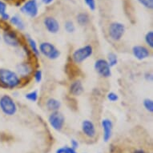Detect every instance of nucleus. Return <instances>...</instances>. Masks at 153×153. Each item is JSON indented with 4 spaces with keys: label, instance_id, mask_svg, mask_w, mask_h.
I'll return each mask as SVG.
<instances>
[{
    "label": "nucleus",
    "instance_id": "30",
    "mask_svg": "<svg viewBox=\"0 0 153 153\" xmlns=\"http://www.w3.org/2000/svg\"><path fill=\"white\" fill-rule=\"evenodd\" d=\"M7 13V4L3 1L0 0V16Z\"/></svg>",
    "mask_w": 153,
    "mask_h": 153
},
{
    "label": "nucleus",
    "instance_id": "2",
    "mask_svg": "<svg viewBox=\"0 0 153 153\" xmlns=\"http://www.w3.org/2000/svg\"><path fill=\"white\" fill-rule=\"evenodd\" d=\"M0 109L6 116H12L17 112L18 107L10 95H4L0 98Z\"/></svg>",
    "mask_w": 153,
    "mask_h": 153
},
{
    "label": "nucleus",
    "instance_id": "23",
    "mask_svg": "<svg viewBox=\"0 0 153 153\" xmlns=\"http://www.w3.org/2000/svg\"><path fill=\"white\" fill-rule=\"evenodd\" d=\"M144 39H145V43L148 44V47L151 48H153V32H152V30H150V31H148V32L146 34L145 37H144Z\"/></svg>",
    "mask_w": 153,
    "mask_h": 153
},
{
    "label": "nucleus",
    "instance_id": "16",
    "mask_svg": "<svg viewBox=\"0 0 153 153\" xmlns=\"http://www.w3.org/2000/svg\"><path fill=\"white\" fill-rule=\"evenodd\" d=\"M46 107L51 111H57L61 108V102L55 98L48 99L46 102Z\"/></svg>",
    "mask_w": 153,
    "mask_h": 153
},
{
    "label": "nucleus",
    "instance_id": "14",
    "mask_svg": "<svg viewBox=\"0 0 153 153\" xmlns=\"http://www.w3.org/2000/svg\"><path fill=\"white\" fill-rule=\"evenodd\" d=\"M82 131L84 133L86 136L89 138H94L96 135V130H95V124L92 121L89 120H85L82 123Z\"/></svg>",
    "mask_w": 153,
    "mask_h": 153
},
{
    "label": "nucleus",
    "instance_id": "3",
    "mask_svg": "<svg viewBox=\"0 0 153 153\" xmlns=\"http://www.w3.org/2000/svg\"><path fill=\"white\" fill-rule=\"evenodd\" d=\"M39 53L44 55L45 57L51 59L55 60L60 56V51L55 48L51 43L49 42H43L39 44Z\"/></svg>",
    "mask_w": 153,
    "mask_h": 153
},
{
    "label": "nucleus",
    "instance_id": "10",
    "mask_svg": "<svg viewBox=\"0 0 153 153\" xmlns=\"http://www.w3.org/2000/svg\"><path fill=\"white\" fill-rule=\"evenodd\" d=\"M43 24L48 32L51 33V34H57L59 30V27H60L59 23L57 21V19L51 16L46 17L43 19Z\"/></svg>",
    "mask_w": 153,
    "mask_h": 153
},
{
    "label": "nucleus",
    "instance_id": "20",
    "mask_svg": "<svg viewBox=\"0 0 153 153\" xmlns=\"http://www.w3.org/2000/svg\"><path fill=\"white\" fill-rule=\"evenodd\" d=\"M107 62H108L111 68L115 67L118 63V57H117L116 54L113 52L109 53L108 55V60H107Z\"/></svg>",
    "mask_w": 153,
    "mask_h": 153
},
{
    "label": "nucleus",
    "instance_id": "27",
    "mask_svg": "<svg viewBox=\"0 0 153 153\" xmlns=\"http://www.w3.org/2000/svg\"><path fill=\"white\" fill-rule=\"evenodd\" d=\"M34 79L36 83H40L43 79V72L41 70H36L34 73Z\"/></svg>",
    "mask_w": 153,
    "mask_h": 153
},
{
    "label": "nucleus",
    "instance_id": "8",
    "mask_svg": "<svg viewBox=\"0 0 153 153\" xmlns=\"http://www.w3.org/2000/svg\"><path fill=\"white\" fill-rule=\"evenodd\" d=\"M21 11L30 18H35L39 14L37 0H28L20 8Z\"/></svg>",
    "mask_w": 153,
    "mask_h": 153
},
{
    "label": "nucleus",
    "instance_id": "29",
    "mask_svg": "<svg viewBox=\"0 0 153 153\" xmlns=\"http://www.w3.org/2000/svg\"><path fill=\"white\" fill-rule=\"evenodd\" d=\"M86 5L88 6V8L91 10H95L96 8V3H95V0H84Z\"/></svg>",
    "mask_w": 153,
    "mask_h": 153
},
{
    "label": "nucleus",
    "instance_id": "13",
    "mask_svg": "<svg viewBox=\"0 0 153 153\" xmlns=\"http://www.w3.org/2000/svg\"><path fill=\"white\" fill-rule=\"evenodd\" d=\"M101 125L103 131V140L108 142L112 135L113 123L110 119H103L101 122Z\"/></svg>",
    "mask_w": 153,
    "mask_h": 153
},
{
    "label": "nucleus",
    "instance_id": "35",
    "mask_svg": "<svg viewBox=\"0 0 153 153\" xmlns=\"http://www.w3.org/2000/svg\"><path fill=\"white\" fill-rule=\"evenodd\" d=\"M134 153H145V152L143 150H141V149H140V150H136L134 152Z\"/></svg>",
    "mask_w": 153,
    "mask_h": 153
},
{
    "label": "nucleus",
    "instance_id": "11",
    "mask_svg": "<svg viewBox=\"0 0 153 153\" xmlns=\"http://www.w3.org/2000/svg\"><path fill=\"white\" fill-rule=\"evenodd\" d=\"M132 53L134 57L138 60H143L150 56V51L144 46H134L132 48Z\"/></svg>",
    "mask_w": 153,
    "mask_h": 153
},
{
    "label": "nucleus",
    "instance_id": "7",
    "mask_svg": "<svg viewBox=\"0 0 153 153\" xmlns=\"http://www.w3.org/2000/svg\"><path fill=\"white\" fill-rule=\"evenodd\" d=\"M48 121H49L50 125L55 130L61 131L63 129L64 123H65V118L62 113L57 111L51 112V114L49 116Z\"/></svg>",
    "mask_w": 153,
    "mask_h": 153
},
{
    "label": "nucleus",
    "instance_id": "9",
    "mask_svg": "<svg viewBox=\"0 0 153 153\" xmlns=\"http://www.w3.org/2000/svg\"><path fill=\"white\" fill-rule=\"evenodd\" d=\"M3 39L7 45L12 47V48H18L20 46V39L17 35L16 32L12 30H6L3 31Z\"/></svg>",
    "mask_w": 153,
    "mask_h": 153
},
{
    "label": "nucleus",
    "instance_id": "1",
    "mask_svg": "<svg viewBox=\"0 0 153 153\" xmlns=\"http://www.w3.org/2000/svg\"><path fill=\"white\" fill-rule=\"evenodd\" d=\"M21 79L18 74L10 69L0 68V84L3 88L14 89L20 85Z\"/></svg>",
    "mask_w": 153,
    "mask_h": 153
},
{
    "label": "nucleus",
    "instance_id": "24",
    "mask_svg": "<svg viewBox=\"0 0 153 153\" xmlns=\"http://www.w3.org/2000/svg\"><path fill=\"white\" fill-rule=\"evenodd\" d=\"M64 28L68 33H73L75 30V26L72 21L68 20L64 23Z\"/></svg>",
    "mask_w": 153,
    "mask_h": 153
},
{
    "label": "nucleus",
    "instance_id": "17",
    "mask_svg": "<svg viewBox=\"0 0 153 153\" xmlns=\"http://www.w3.org/2000/svg\"><path fill=\"white\" fill-rule=\"evenodd\" d=\"M10 22L12 25L15 26L19 30H23L25 29V23L22 20V19L19 17L18 15H14L12 17H10Z\"/></svg>",
    "mask_w": 153,
    "mask_h": 153
},
{
    "label": "nucleus",
    "instance_id": "25",
    "mask_svg": "<svg viewBox=\"0 0 153 153\" xmlns=\"http://www.w3.org/2000/svg\"><path fill=\"white\" fill-rule=\"evenodd\" d=\"M140 4L144 7L147 9H152L153 8V0H137Z\"/></svg>",
    "mask_w": 153,
    "mask_h": 153
},
{
    "label": "nucleus",
    "instance_id": "6",
    "mask_svg": "<svg viewBox=\"0 0 153 153\" xmlns=\"http://www.w3.org/2000/svg\"><path fill=\"white\" fill-rule=\"evenodd\" d=\"M94 68L98 75L103 78H109L111 75V69L106 59H99L95 61Z\"/></svg>",
    "mask_w": 153,
    "mask_h": 153
},
{
    "label": "nucleus",
    "instance_id": "34",
    "mask_svg": "<svg viewBox=\"0 0 153 153\" xmlns=\"http://www.w3.org/2000/svg\"><path fill=\"white\" fill-rule=\"evenodd\" d=\"M41 1H42V3H43V4H45V5H49V4H51L52 2H54V0H41Z\"/></svg>",
    "mask_w": 153,
    "mask_h": 153
},
{
    "label": "nucleus",
    "instance_id": "12",
    "mask_svg": "<svg viewBox=\"0 0 153 153\" xmlns=\"http://www.w3.org/2000/svg\"><path fill=\"white\" fill-rule=\"evenodd\" d=\"M16 71L19 77L27 78L33 72V68L30 63L23 62V63H18L16 66Z\"/></svg>",
    "mask_w": 153,
    "mask_h": 153
},
{
    "label": "nucleus",
    "instance_id": "5",
    "mask_svg": "<svg viewBox=\"0 0 153 153\" xmlns=\"http://www.w3.org/2000/svg\"><path fill=\"white\" fill-rule=\"evenodd\" d=\"M125 33V26L119 22L111 23L108 28V34L110 38L114 41H120Z\"/></svg>",
    "mask_w": 153,
    "mask_h": 153
},
{
    "label": "nucleus",
    "instance_id": "26",
    "mask_svg": "<svg viewBox=\"0 0 153 153\" xmlns=\"http://www.w3.org/2000/svg\"><path fill=\"white\" fill-rule=\"evenodd\" d=\"M56 153H77L75 149L72 148L71 147H63V148H59L58 150L56 151Z\"/></svg>",
    "mask_w": 153,
    "mask_h": 153
},
{
    "label": "nucleus",
    "instance_id": "4",
    "mask_svg": "<svg viewBox=\"0 0 153 153\" xmlns=\"http://www.w3.org/2000/svg\"><path fill=\"white\" fill-rule=\"evenodd\" d=\"M93 48L91 45H85L79 48L73 52L71 59L74 63H81L87 60L92 55Z\"/></svg>",
    "mask_w": 153,
    "mask_h": 153
},
{
    "label": "nucleus",
    "instance_id": "31",
    "mask_svg": "<svg viewBox=\"0 0 153 153\" xmlns=\"http://www.w3.org/2000/svg\"><path fill=\"white\" fill-rule=\"evenodd\" d=\"M71 148H74V149L79 148V143L75 140H72L71 141Z\"/></svg>",
    "mask_w": 153,
    "mask_h": 153
},
{
    "label": "nucleus",
    "instance_id": "19",
    "mask_svg": "<svg viewBox=\"0 0 153 153\" xmlns=\"http://www.w3.org/2000/svg\"><path fill=\"white\" fill-rule=\"evenodd\" d=\"M27 37L28 44H29L30 49H31V52H32L36 57H39L40 53H39V48H38L37 43H36L35 39H33L32 38L30 37L29 35H27Z\"/></svg>",
    "mask_w": 153,
    "mask_h": 153
},
{
    "label": "nucleus",
    "instance_id": "18",
    "mask_svg": "<svg viewBox=\"0 0 153 153\" xmlns=\"http://www.w3.org/2000/svg\"><path fill=\"white\" fill-rule=\"evenodd\" d=\"M76 20H77V23L80 26H86L88 25V23H89L90 18L87 13L82 12L78 14V15L76 16Z\"/></svg>",
    "mask_w": 153,
    "mask_h": 153
},
{
    "label": "nucleus",
    "instance_id": "15",
    "mask_svg": "<svg viewBox=\"0 0 153 153\" xmlns=\"http://www.w3.org/2000/svg\"><path fill=\"white\" fill-rule=\"evenodd\" d=\"M84 88H83V83L81 81L76 80L74 81L70 86V93L74 96H79L83 92Z\"/></svg>",
    "mask_w": 153,
    "mask_h": 153
},
{
    "label": "nucleus",
    "instance_id": "21",
    "mask_svg": "<svg viewBox=\"0 0 153 153\" xmlns=\"http://www.w3.org/2000/svg\"><path fill=\"white\" fill-rule=\"evenodd\" d=\"M25 98L27 100L30 101V102H35L37 101L38 98H39V94H38L37 91H32L26 94Z\"/></svg>",
    "mask_w": 153,
    "mask_h": 153
},
{
    "label": "nucleus",
    "instance_id": "32",
    "mask_svg": "<svg viewBox=\"0 0 153 153\" xmlns=\"http://www.w3.org/2000/svg\"><path fill=\"white\" fill-rule=\"evenodd\" d=\"M145 79H146V80H148V81H150V82H152V73H149V72H147L145 74Z\"/></svg>",
    "mask_w": 153,
    "mask_h": 153
},
{
    "label": "nucleus",
    "instance_id": "28",
    "mask_svg": "<svg viewBox=\"0 0 153 153\" xmlns=\"http://www.w3.org/2000/svg\"><path fill=\"white\" fill-rule=\"evenodd\" d=\"M107 98L110 102H116L119 100V96L116 93L109 92L107 95Z\"/></svg>",
    "mask_w": 153,
    "mask_h": 153
},
{
    "label": "nucleus",
    "instance_id": "36",
    "mask_svg": "<svg viewBox=\"0 0 153 153\" xmlns=\"http://www.w3.org/2000/svg\"><path fill=\"white\" fill-rule=\"evenodd\" d=\"M0 39H1V36H0Z\"/></svg>",
    "mask_w": 153,
    "mask_h": 153
},
{
    "label": "nucleus",
    "instance_id": "33",
    "mask_svg": "<svg viewBox=\"0 0 153 153\" xmlns=\"http://www.w3.org/2000/svg\"><path fill=\"white\" fill-rule=\"evenodd\" d=\"M1 18H2V19L4 21H7L10 19V15H8L7 13H5V14H3V15H1Z\"/></svg>",
    "mask_w": 153,
    "mask_h": 153
},
{
    "label": "nucleus",
    "instance_id": "22",
    "mask_svg": "<svg viewBox=\"0 0 153 153\" xmlns=\"http://www.w3.org/2000/svg\"><path fill=\"white\" fill-rule=\"evenodd\" d=\"M143 107L148 112H153V101L151 99H145L143 102Z\"/></svg>",
    "mask_w": 153,
    "mask_h": 153
}]
</instances>
